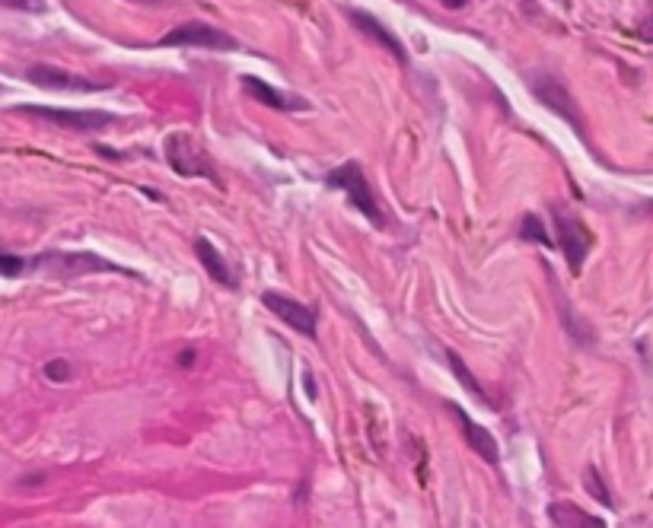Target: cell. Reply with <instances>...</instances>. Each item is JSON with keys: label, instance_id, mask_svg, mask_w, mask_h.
Instances as JSON below:
<instances>
[{"label": "cell", "instance_id": "6da1fadb", "mask_svg": "<svg viewBox=\"0 0 653 528\" xmlns=\"http://www.w3.org/2000/svg\"><path fill=\"white\" fill-rule=\"evenodd\" d=\"M329 185L345 191L348 201H351L373 226H386V214H383V207H380V198H376V191L370 188L364 169H360L357 163H341L338 169H332V172H329Z\"/></svg>", "mask_w": 653, "mask_h": 528}, {"label": "cell", "instance_id": "7a4b0ae2", "mask_svg": "<svg viewBox=\"0 0 653 528\" xmlns=\"http://www.w3.org/2000/svg\"><path fill=\"white\" fill-rule=\"evenodd\" d=\"M32 268H48L51 274H61V277H80V274H96V271L131 274V271H122L118 264L99 258L93 252H48V255L32 258Z\"/></svg>", "mask_w": 653, "mask_h": 528}, {"label": "cell", "instance_id": "3957f363", "mask_svg": "<svg viewBox=\"0 0 653 528\" xmlns=\"http://www.w3.org/2000/svg\"><path fill=\"white\" fill-rule=\"evenodd\" d=\"M166 160L179 175H185V179H192V175H204V179L220 182L217 172H214L211 156L204 153V147H198L188 134H173L166 140Z\"/></svg>", "mask_w": 653, "mask_h": 528}, {"label": "cell", "instance_id": "277c9868", "mask_svg": "<svg viewBox=\"0 0 653 528\" xmlns=\"http://www.w3.org/2000/svg\"><path fill=\"white\" fill-rule=\"evenodd\" d=\"M552 217H555L552 226H555V236H558V249L567 261V268L580 274L583 261H587V252H590V233L583 230V223L574 214H567V210H561V207L552 210Z\"/></svg>", "mask_w": 653, "mask_h": 528}, {"label": "cell", "instance_id": "5b68a950", "mask_svg": "<svg viewBox=\"0 0 653 528\" xmlns=\"http://www.w3.org/2000/svg\"><path fill=\"white\" fill-rule=\"evenodd\" d=\"M532 93H536V99L545 105V109H552L558 118H564L567 125H571L577 134L583 131V115L577 109V99L567 93V86L552 77V74H536L532 77Z\"/></svg>", "mask_w": 653, "mask_h": 528}, {"label": "cell", "instance_id": "8992f818", "mask_svg": "<svg viewBox=\"0 0 653 528\" xmlns=\"http://www.w3.org/2000/svg\"><path fill=\"white\" fill-rule=\"evenodd\" d=\"M166 48H208V51H230L236 48V39L233 35H227L223 29L217 26H208V23H185L179 29H173L169 35H163V42Z\"/></svg>", "mask_w": 653, "mask_h": 528}, {"label": "cell", "instance_id": "52a82bcc", "mask_svg": "<svg viewBox=\"0 0 653 528\" xmlns=\"http://www.w3.org/2000/svg\"><path fill=\"white\" fill-rule=\"evenodd\" d=\"M26 80L42 86V90H71V93H99L109 90V80H90L80 77L74 70H61V67H48V64H36L26 70Z\"/></svg>", "mask_w": 653, "mask_h": 528}, {"label": "cell", "instance_id": "ba28073f", "mask_svg": "<svg viewBox=\"0 0 653 528\" xmlns=\"http://www.w3.org/2000/svg\"><path fill=\"white\" fill-rule=\"evenodd\" d=\"M20 112L45 118L51 125L71 128V131H102L115 121V115L109 112H80V109L74 112V109H51V105H20Z\"/></svg>", "mask_w": 653, "mask_h": 528}, {"label": "cell", "instance_id": "9c48e42d", "mask_svg": "<svg viewBox=\"0 0 653 528\" xmlns=\"http://www.w3.org/2000/svg\"><path fill=\"white\" fill-rule=\"evenodd\" d=\"M262 303H265L268 312L278 315V319H281L287 328H294V331L306 334V338H316V312L309 309V306H303L300 299H290V296H284V293L268 290V293L262 296Z\"/></svg>", "mask_w": 653, "mask_h": 528}, {"label": "cell", "instance_id": "30bf717a", "mask_svg": "<svg viewBox=\"0 0 653 528\" xmlns=\"http://www.w3.org/2000/svg\"><path fill=\"white\" fill-rule=\"evenodd\" d=\"M243 90L255 99L268 105V109H278V112H306L309 102L303 96H294V93H284L278 86H271L259 77H243Z\"/></svg>", "mask_w": 653, "mask_h": 528}, {"label": "cell", "instance_id": "8fae6325", "mask_svg": "<svg viewBox=\"0 0 653 528\" xmlns=\"http://www.w3.org/2000/svg\"><path fill=\"white\" fill-rule=\"evenodd\" d=\"M348 16H351L354 29H360V32H364L370 42L383 45V48H386L389 55H392L395 61H399V64H408V51L402 48V42L395 39V35H392V32H389V29H386V26H383L380 20H376V16H370L367 10H351Z\"/></svg>", "mask_w": 653, "mask_h": 528}, {"label": "cell", "instance_id": "7c38bea8", "mask_svg": "<svg viewBox=\"0 0 653 528\" xmlns=\"http://www.w3.org/2000/svg\"><path fill=\"white\" fill-rule=\"evenodd\" d=\"M450 411L456 414V420L462 424V436H466V443L481 455V459H485L488 465H497V462H501V449H497V439L491 436V430L478 427L466 411L456 408V404H450Z\"/></svg>", "mask_w": 653, "mask_h": 528}, {"label": "cell", "instance_id": "4fadbf2b", "mask_svg": "<svg viewBox=\"0 0 653 528\" xmlns=\"http://www.w3.org/2000/svg\"><path fill=\"white\" fill-rule=\"evenodd\" d=\"M195 255H198V261H201V268L208 271L211 280H217V284H223V287H236V284H239L236 274H233V268L227 264V258L220 255V249H214L211 239H198V242H195Z\"/></svg>", "mask_w": 653, "mask_h": 528}, {"label": "cell", "instance_id": "5bb4252c", "mask_svg": "<svg viewBox=\"0 0 653 528\" xmlns=\"http://www.w3.org/2000/svg\"><path fill=\"white\" fill-rule=\"evenodd\" d=\"M548 519H552L558 528H574V525H583V522H590V525H603V519H596L590 513H583V509H577L574 503H567V500H558L548 506Z\"/></svg>", "mask_w": 653, "mask_h": 528}, {"label": "cell", "instance_id": "9a60e30c", "mask_svg": "<svg viewBox=\"0 0 653 528\" xmlns=\"http://www.w3.org/2000/svg\"><path fill=\"white\" fill-rule=\"evenodd\" d=\"M561 322H564V331L571 334V338H574L577 344H593V331H590V325L583 322V319H577L574 309L564 303V296H561Z\"/></svg>", "mask_w": 653, "mask_h": 528}, {"label": "cell", "instance_id": "2e32d148", "mask_svg": "<svg viewBox=\"0 0 653 528\" xmlns=\"http://www.w3.org/2000/svg\"><path fill=\"white\" fill-rule=\"evenodd\" d=\"M446 360H450V366H453V373L459 376V382H462V385H466V389H469V392H472L475 398H481V401H488V395H485V389H481V385H478V382L472 379V373H469V366H466V363H462V357L456 354V350H446ZM488 404H491V401H488Z\"/></svg>", "mask_w": 653, "mask_h": 528}, {"label": "cell", "instance_id": "e0dca14e", "mask_svg": "<svg viewBox=\"0 0 653 528\" xmlns=\"http://www.w3.org/2000/svg\"><path fill=\"white\" fill-rule=\"evenodd\" d=\"M520 239H526V242H539V245H545V249H552V239H548V233H545V223L539 220V217H526L523 220V226H520Z\"/></svg>", "mask_w": 653, "mask_h": 528}, {"label": "cell", "instance_id": "ac0fdd59", "mask_svg": "<svg viewBox=\"0 0 653 528\" xmlns=\"http://www.w3.org/2000/svg\"><path fill=\"white\" fill-rule=\"evenodd\" d=\"M583 487H587V494H593L603 506H612V494H609V487L603 484V478H599V471L590 465L587 474H583Z\"/></svg>", "mask_w": 653, "mask_h": 528}, {"label": "cell", "instance_id": "d6986e66", "mask_svg": "<svg viewBox=\"0 0 653 528\" xmlns=\"http://www.w3.org/2000/svg\"><path fill=\"white\" fill-rule=\"evenodd\" d=\"M32 268V258H20L10 252H0V277H23Z\"/></svg>", "mask_w": 653, "mask_h": 528}, {"label": "cell", "instance_id": "ffe728a7", "mask_svg": "<svg viewBox=\"0 0 653 528\" xmlns=\"http://www.w3.org/2000/svg\"><path fill=\"white\" fill-rule=\"evenodd\" d=\"M45 379L48 382H71L74 379V366L67 360H48L45 363Z\"/></svg>", "mask_w": 653, "mask_h": 528}, {"label": "cell", "instance_id": "44dd1931", "mask_svg": "<svg viewBox=\"0 0 653 528\" xmlns=\"http://www.w3.org/2000/svg\"><path fill=\"white\" fill-rule=\"evenodd\" d=\"M4 7H13V10H45L42 0H0Z\"/></svg>", "mask_w": 653, "mask_h": 528}, {"label": "cell", "instance_id": "7402d4cb", "mask_svg": "<svg viewBox=\"0 0 653 528\" xmlns=\"http://www.w3.org/2000/svg\"><path fill=\"white\" fill-rule=\"evenodd\" d=\"M638 35L644 42H653V7H650V13L644 16V23L638 26Z\"/></svg>", "mask_w": 653, "mask_h": 528}, {"label": "cell", "instance_id": "603a6c76", "mask_svg": "<svg viewBox=\"0 0 653 528\" xmlns=\"http://www.w3.org/2000/svg\"><path fill=\"white\" fill-rule=\"evenodd\" d=\"M179 363H182V366H192V363H195V350H192V347H188V350H182Z\"/></svg>", "mask_w": 653, "mask_h": 528}, {"label": "cell", "instance_id": "cb8c5ba5", "mask_svg": "<svg viewBox=\"0 0 653 528\" xmlns=\"http://www.w3.org/2000/svg\"><path fill=\"white\" fill-rule=\"evenodd\" d=\"M443 4H446V7H462L466 0H443Z\"/></svg>", "mask_w": 653, "mask_h": 528}, {"label": "cell", "instance_id": "d4e9b609", "mask_svg": "<svg viewBox=\"0 0 653 528\" xmlns=\"http://www.w3.org/2000/svg\"><path fill=\"white\" fill-rule=\"evenodd\" d=\"M134 4H150V0H134Z\"/></svg>", "mask_w": 653, "mask_h": 528}, {"label": "cell", "instance_id": "484cf974", "mask_svg": "<svg viewBox=\"0 0 653 528\" xmlns=\"http://www.w3.org/2000/svg\"><path fill=\"white\" fill-rule=\"evenodd\" d=\"M647 210H653V201H650V204H647Z\"/></svg>", "mask_w": 653, "mask_h": 528}]
</instances>
